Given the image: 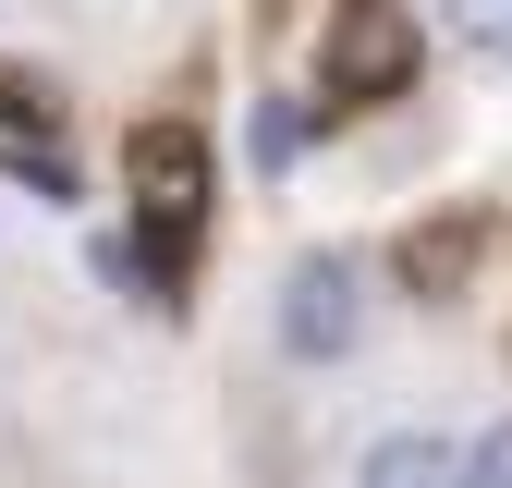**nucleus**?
Here are the masks:
<instances>
[{"instance_id":"nucleus-3","label":"nucleus","mask_w":512,"mask_h":488,"mask_svg":"<svg viewBox=\"0 0 512 488\" xmlns=\"http://www.w3.org/2000/svg\"><path fill=\"white\" fill-rule=\"evenodd\" d=\"M403 74H415V13L403 0H342L330 49H317V86L330 98H391Z\"/></svg>"},{"instance_id":"nucleus-5","label":"nucleus","mask_w":512,"mask_h":488,"mask_svg":"<svg viewBox=\"0 0 512 488\" xmlns=\"http://www.w3.org/2000/svg\"><path fill=\"white\" fill-rule=\"evenodd\" d=\"M464 257H476V232H464V220H439V232H415V244H403V281H415V293H439Z\"/></svg>"},{"instance_id":"nucleus-2","label":"nucleus","mask_w":512,"mask_h":488,"mask_svg":"<svg viewBox=\"0 0 512 488\" xmlns=\"http://www.w3.org/2000/svg\"><path fill=\"white\" fill-rule=\"evenodd\" d=\"M122 171H135V220H147L159 257L196 244V220H208V147H196V122H147V135L122 147Z\"/></svg>"},{"instance_id":"nucleus-4","label":"nucleus","mask_w":512,"mask_h":488,"mask_svg":"<svg viewBox=\"0 0 512 488\" xmlns=\"http://www.w3.org/2000/svg\"><path fill=\"white\" fill-rule=\"evenodd\" d=\"M354 488H464V440H439V427H391V440H366Z\"/></svg>"},{"instance_id":"nucleus-1","label":"nucleus","mask_w":512,"mask_h":488,"mask_svg":"<svg viewBox=\"0 0 512 488\" xmlns=\"http://www.w3.org/2000/svg\"><path fill=\"white\" fill-rule=\"evenodd\" d=\"M354 330H366V269L342 257V244L293 257V281H281V354L293 366H342Z\"/></svg>"},{"instance_id":"nucleus-8","label":"nucleus","mask_w":512,"mask_h":488,"mask_svg":"<svg viewBox=\"0 0 512 488\" xmlns=\"http://www.w3.org/2000/svg\"><path fill=\"white\" fill-rule=\"evenodd\" d=\"M464 488H512V415L476 427V452H464Z\"/></svg>"},{"instance_id":"nucleus-6","label":"nucleus","mask_w":512,"mask_h":488,"mask_svg":"<svg viewBox=\"0 0 512 488\" xmlns=\"http://www.w3.org/2000/svg\"><path fill=\"white\" fill-rule=\"evenodd\" d=\"M293 159H305V110H293V98H256V171L281 183Z\"/></svg>"},{"instance_id":"nucleus-7","label":"nucleus","mask_w":512,"mask_h":488,"mask_svg":"<svg viewBox=\"0 0 512 488\" xmlns=\"http://www.w3.org/2000/svg\"><path fill=\"white\" fill-rule=\"evenodd\" d=\"M439 13H452L464 49H512V0H439Z\"/></svg>"}]
</instances>
